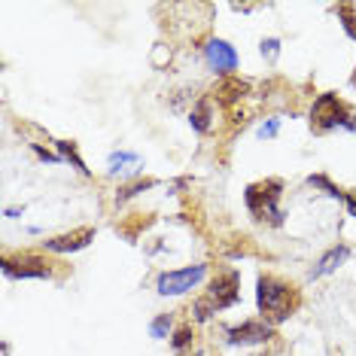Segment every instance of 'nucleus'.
<instances>
[{"instance_id": "obj_8", "label": "nucleus", "mask_w": 356, "mask_h": 356, "mask_svg": "<svg viewBox=\"0 0 356 356\" xmlns=\"http://www.w3.org/2000/svg\"><path fill=\"white\" fill-rule=\"evenodd\" d=\"M271 338V326L265 320H247L244 326L229 329V341L232 344H262Z\"/></svg>"}, {"instance_id": "obj_5", "label": "nucleus", "mask_w": 356, "mask_h": 356, "mask_svg": "<svg viewBox=\"0 0 356 356\" xmlns=\"http://www.w3.org/2000/svg\"><path fill=\"white\" fill-rule=\"evenodd\" d=\"M207 274V265H189V268H180V271H165L156 283V289L161 296H183L189 293L192 286H198Z\"/></svg>"}, {"instance_id": "obj_7", "label": "nucleus", "mask_w": 356, "mask_h": 356, "mask_svg": "<svg viewBox=\"0 0 356 356\" xmlns=\"http://www.w3.org/2000/svg\"><path fill=\"white\" fill-rule=\"evenodd\" d=\"M204 55H207V64L216 74H232V70L238 67V52H234L229 43H222V40H210L204 46Z\"/></svg>"}, {"instance_id": "obj_9", "label": "nucleus", "mask_w": 356, "mask_h": 356, "mask_svg": "<svg viewBox=\"0 0 356 356\" xmlns=\"http://www.w3.org/2000/svg\"><path fill=\"white\" fill-rule=\"evenodd\" d=\"M92 238H95L92 229H79V232L58 234V238L46 241V250H52V253H74V250H83L92 244Z\"/></svg>"}, {"instance_id": "obj_11", "label": "nucleus", "mask_w": 356, "mask_h": 356, "mask_svg": "<svg viewBox=\"0 0 356 356\" xmlns=\"http://www.w3.org/2000/svg\"><path fill=\"white\" fill-rule=\"evenodd\" d=\"M247 83H244V79H234V76H229V79H225V83H220V88H216V92H220V95H216V98H220V101H238V98H244V95H247Z\"/></svg>"}, {"instance_id": "obj_3", "label": "nucleus", "mask_w": 356, "mask_h": 356, "mask_svg": "<svg viewBox=\"0 0 356 356\" xmlns=\"http://www.w3.org/2000/svg\"><path fill=\"white\" fill-rule=\"evenodd\" d=\"M280 189H283V180H262V183L247 186L244 201H247L250 213H253L259 222H271V225H280L283 222V213H280Z\"/></svg>"}, {"instance_id": "obj_17", "label": "nucleus", "mask_w": 356, "mask_h": 356, "mask_svg": "<svg viewBox=\"0 0 356 356\" xmlns=\"http://www.w3.org/2000/svg\"><path fill=\"white\" fill-rule=\"evenodd\" d=\"M174 350H183V347H189L192 344V329L189 326H183V329H177V335H174Z\"/></svg>"}, {"instance_id": "obj_21", "label": "nucleus", "mask_w": 356, "mask_h": 356, "mask_svg": "<svg viewBox=\"0 0 356 356\" xmlns=\"http://www.w3.org/2000/svg\"><path fill=\"white\" fill-rule=\"evenodd\" d=\"M344 204H347V210H350V216H356V192L344 195Z\"/></svg>"}, {"instance_id": "obj_18", "label": "nucleus", "mask_w": 356, "mask_h": 356, "mask_svg": "<svg viewBox=\"0 0 356 356\" xmlns=\"http://www.w3.org/2000/svg\"><path fill=\"white\" fill-rule=\"evenodd\" d=\"M149 186H156V183H152V180H147V183H134V186H125V189H122V192H119V195H116V201H128L131 195H137V192H140V189H149Z\"/></svg>"}, {"instance_id": "obj_13", "label": "nucleus", "mask_w": 356, "mask_h": 356, "mask_svg": "<svg viewBox=\"0 0 356 356\" xmlns=\"http://www.w3.org/2000/svg\"><path fill=\"white\" fill-rule=\"evenodd\" d=\"M125 165H140V159L134 156V152H113L110 156V174H119V171H125Z\"/></svg>"}, {"instance_id": "obj_12", "label": "nucleus", "mask_w": 356, "mask_h": 356, "mask_svg": "<svg viewBox=\"0 0 356 356\" xmlns=\"http://www.w3.org/2000/svg\"><path fill=\"white\" fill-rule=\"evenodd\" d=\"M210 110H213V101L210 98H204L192 110V128H195V131H201V134L210 131Z\"/></svg>"}, {"instance_id": "obj_22", "label": "nucleus", "mask_w": 356, "mask_h": 356, "mask_svg": "<svg viewBox=\"0 0 356 356\" xmlns=\"http://www.w3.org/2000/svg\"><path fill=\"white\" fill-rule=\"evenodd\" d=\"M353 83H356V74H353Z\"/></svg>"}, {"instance_id": "obj_14", "label": "nucleus", "mask_w": 356, "mask_h": 356, "mask_svg": "<svg viewBox=\"0 0 356 356\" xmlns=\"http://www.w3.org/2000/svg\"><path fill=\"white\" fill-rule=\"evenodd\" d=\"M55 147H58V152H61V159L74 161V168H79V174H88V168L83 165V159H79V156H76L74 143H67V140H58V143H55Z\"/></svg>"}, {"instance_id": "obj_6", "label": "nucleus", "mask_w": 356, "mask_h": 356, "mask_svg": "<svg viewBox=\"0 0 356 356\" xmlns=\"http://www.w3.org/2000/svg\"><path fill=\"white\" fill-rule=\"evenodd\" d=\"M3 274L6 277H49V262L37 256H22V259H3Z\"/></svg>"}, {"instance_id": "obj_2", "label": "nucleus", "mask_w": 356, "mask_h": 356, "mask_svg": "<svg viewBox=\"0 0 356 356\" xmlns=\"http://www.w3.org/2000/svg\"><path fill=\"white\" fill-rule=\"evenodd\" d=\"M238 286H241V277L238 271H222L216 274V280L210 283V289L204 293V298H198L195 302V320H210L216 311H225V307H232L234 302H238Z\"/></svg>"}, {"instance_id": "obj_1", "label": "nucleus", "mask_w": 356, "mask_h": 356, "mask_svg": "<svg viewBox=\"0 0 356 356\" xmlns=\"http://www.w3.org/2000/svg\"><path fill=\"white\" fill-rule=\"evenodd\" d=\"M256 302H259V311H262L265 320L283 323L298 307V293H296V286L283 283L280 277L262 274V277H259V289H256Z\"/></svg>"}, {"instance_id": "obj_15", "label": "nucleus", "mask_w": 356, "mask_h": 356, "mask_svg": "<svg viewBox=\"0 0 356 356\" xmlns=\"http://www.w3.org/2000/svg\"><path fill=\"white\" fill-rule=\"evenodd\" d=\"M168 329H171V314H161V317H156V320H152V326H149L152 338H165Z\"/></svg>"}, {"instance_id": "obj_10", "label": "nucleus", "mask_w": 356, "mask_h": 356, "mask_svg": "<svg viewBox=\"0 0 356 356\" xmlns=\"http://www.w3.org/2000/svg\"><path fill=\"white\" fill-rule=\"evenodd\" d=\"M347 256H350V250H347V247H332L329 253L317 262V268L311 271V277H323V274H332V271L338 268V265L347 262Z\"/></svg>"}, {"instance_id": "obj_4", "label": "nucleus", "mask_w": 356, "mask_h": 356, "mask_svg": "<svg viewBox=\"0 0 356 356\" xmlns=\"http://www.w3.org/2000/svg\"><path fill=\"white\" fill-rule=\"evenodd\" d=\"M338 125H344V128H356V113L347 107V104L338 98V95H320L317 101H314V110H311V128L317 134L323 131H332V128H338Z\"/></svg>"}, {"instance_id": "obj_20", "label": "nucleus", "mask_w": 356, "mask_h": 356, "mask_svg": "<svg viewBox=\"0 0 356 356\" xmlns=\"http://www.w3.org/2000/svg\"><path fill=\"white\" fill-rule=\"evenodd\" d=\"M277 128H280V122H277V119H271V122H265L262 128H259V137H262V140H265V137H274V134H277Z\"/></svg>"}, {"instance_id": "obj_16", "label": "nucleus", "mask_w": 356, "mask_h": 356, "mask_svg": "<svg viewBox=\"0 0 356 356\" xmlns=\"http://www.w3.org/2000/svg\"><path fill=\"white\" fill-rule=\"evenodd\" d=\"M338 15H344V28H347V34L356 40V15H353V6H350V3L338 6Z\"/></svg>"}, {"instance_id": "obj_19", "label": "nucleus", "mask_w": 356, "mask_h": 356, "mask_svg": "<svg viewBox=\"0 0 356 356\" xmlns=\"http://www.w3.org/2000/svg\"><path fill=\"white\" fill-rule=\"evenodd\" d=\"M277 52H280V43H277V40H265V43H262V55H268L271 61L277 58Z\"/></svg>"}]
</instances>
